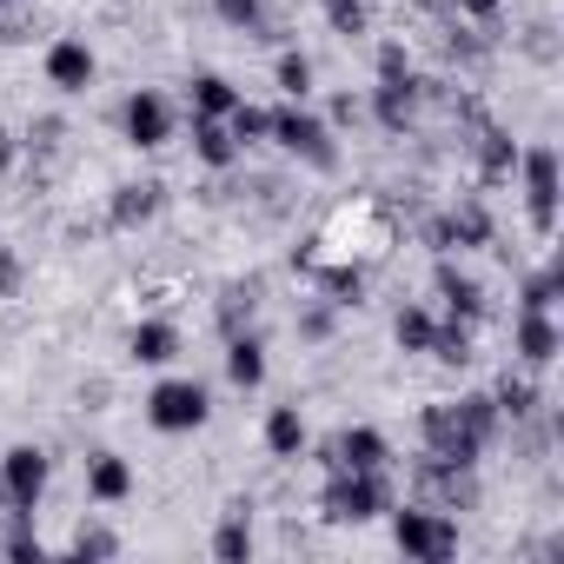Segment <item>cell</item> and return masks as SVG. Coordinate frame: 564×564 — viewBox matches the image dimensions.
<instances>
[{
	"label": "cell",
	"instance_id": "obj_37",
	"mask_svg": "<svg viewBox=\"0 0 564 564\" xmlns=\"http://www.w3.org/2000/svg\"><path fill=\"white\" fill-rule=\"evenodd\" d=\"M14 286H21V259L0 252V300H14Z\"/></svg>",
	"mask_w": 564,
	"mask_h": 564
},
{
	"label": "cell",
	"instance_id": "obj_18",
	"mask_svg": "<svg viewBox=\"0 0 564 564\" xmlns=\"http://www.w3.org/2000/svg\"><path fill=\"white\" fill-rule=\"evenodd\" d=\"M319 300L326 306H366V265L359 259H333V265H319Z\"/></svg>",
	"mask_w": 564,
	"mask_h": 564
},
{
	"label": "cell",
	"instance_id": "obj_30",
	"mask_svg": "<svg viewBox=\"0 0 564 564\" xmlns=\"http://www.w3.org/2000/svg\"><path fill=\"white\" fill-rule=\"evenodd\" d=\"M491 405H498V419H531V412H538V392H531L524 379H505V386L491 392Z\"/></svg>",
	"mask_w": 564,
	"mask_h": 564
},
{
	"label": "cell",
	"instance_id": "obj_28",
	"mask_svg": "<svg viewBox=\"0 0 564 564\" xmlns=\"http://www.w3.org/2000/svg\"><path fill=\"white\" fill-rule=\"evenodd\" d=\"M213 14L226 28H239V34H259L265 28V0H213Z\"/></svg>",
	"mask_w": 564,
	"mask_h": 564
},
{
	"label": "cell",
	"instance_id": "obj_35",
	"mask_svg": "<svg viewBox=\"0 0 564 564\" xmlns=\"http://www.w3.org/2000/svg\"><path fill=\"white\" fill-rule=\"evenodd\" d=\"M0 551H8V557H41L47 544H41V531H34V524H14V531H8V544H0Z\"/></svg>",
	"mask_w": 564,
	"mask_h": 564
},
{
	"label": "cell",
	"instance_id": "obj_21",
	"mask_svg": "<svg viewBox=\"0 0 564 564\" xmlns=\"http://www.w3.org/2000/svg\"><path fill=\"white\" fill-rule=\"evenodd\" d=\"M193 160L213 166V173H226L239 160V140L226 133V120H193Z\"/></svg>",
	"mask_w": 564,
	"mask_h": 564
},
{
	"label": "cell",
	"instance_id": "obj_38",
	"mask_svg": "<svg viewBox=\"0 0 564 564\" xmlns=\"http://www.w3.org/2000/svg\"><path fill=\"white\" fill-rule=\"evenodd\" d=\"M0 41H21V0H0Z\"/></svg>",
	"mask_w": 564,
	"mask_h": 564
},
{
	"label": "cell",
	"instance_id": "obj_19",
	"mask_svg": "<svg viewBox=\"0 0 564 564\" xmlns=\"http://www.w3.org/2000/svg\"><path fill=\"white\" fill-rule=\"evenodd\" d=\"M186 100H193V120H226L246 94L226 80V74H193V87H186Z\"/></svg>",
	"mask_w": 564,
	"mask_h": 564
},
{
	"label": "cell",
	"instance_id": "obj_10",
	"mask_svg": "<svg viewBox=\"0 0 564 564\" xmlns=\"http://www.w3.org/2000/svg\"><path fill=\"white\" fill-rule=\"evenodd\" d=\"M386 458H392V445L379 425H346L333 438V471H386Z\"/></svg>",
	"mask_w": 564,
	"mask_h": 564
},
{
	"label": "cell",
	"instance_id": "obj_3",
	"mask_svg": "<svg viewBox=\"0 0 564 564\" xmlns=\"http://www.w3.org/2000/svg\"><path fill=\"white\" fill-rule=\"evenodd\" d=\"M206 419H213V399H206L199 379H160V386L147 392V425L166 432V438H186V432H199Z\"/></svg>",
	"mask_w": 564,
	"mask_h": 564
},
{
	"label": "cell",
	"instance_id": "obj_31",
	"mask_svg": "<svg viewBox=\"0 0 564 564\" xmlns=\"http://www.w3.org/2000/svg\"><path fill=\"white\" fill-rule=\"evenodd\" d=\"M226 133H232V140H239V153H246L252 140H265V107H246V100H239V107L226 113Z\"/></svg>",
	"mask_w": 564,
	"mask_h": 564
},
{
	"label": "cell",
	"instance_id": "obj_4",
	"mask_svg": "<svg viewBox=\"0 0 564 564\" xmlns=\"http://www.w3.org/2000/svg\"><path fill=\"white\" fill-rule=\"evenodd\" d=\"M319 505L333 524H372L379 511H392V485H386V471H333Z\"/></svg>",
	"mask_w": 564,
	"mask_h": 564
},
{
	"label": "cell",
	"instance_id": "obj_12",
	"mask_svg": "<svg viewBox=\"0 0 564 564\" xmlns=\"http://www.w3.org/2000/svg\"><path fill=\"white\" fill-rule=\"evenodd\" d=\"M160 206H166V186H160V180H127V186H113V206H107V213H113L120 232H133V226H147Z\"/></svg>",
	"mask_w": 564,
	"mask_h": 564
},
{
	"label": "cell",
	"instance_id": "obj_16",
	"mask_svg": "<svg viewBox=\"0 0 564 564\" xmlns=\"http://www.w3.org/2000/svg\"><path fill=\"white\" fill-rule=\"evenodd\" d=\"M87 498H94V505L133 498V465H127L120 452H94V458H87Z\"/></svg>",
	"mask_w": 564,
	"mask_h": 564
},
{
	"label": "cell",
	"instance_id": "obj_32",
	"mask_svg": "<svg viewBox=\"0 0 564 564\" xmlns=\"http://www.w3.org/2000/svg\"><path fill=\"white\" fill-rule=\"evenodd\" d=\"M326 21H333V34H366L372 28V14H366V0H326Z\"/></svg>",
	"mask_w": 564,
	"mask_h": 564
},
{
	"label": "cell",
	"instance_id": "obj_5",
	"mask_svg": "<svg viewBox=\"0 0 564 564\" xmlns=\"http://www.w3.org/2000/svg\"><path fill=\"white\" fill-rule=\"evenodd\" d=\"M47 478H54V465H47V452H41V445H14V452H0V491H8V505H14L21 518H34V505L47 498Z\"/></svg>",
	"mask_w": 564,
	"mask_h": 564
},
{
	"label": "cell",
	"instance_id": "obj_23",
	"mask_svg": "<svg viewBox=\"0 0 564 564\" xmlns=\"http://www.w3.org/2000/svg\"><path fill=\"white\" fill-rule=\"evenodd\" d=\"M478 160H485V180H511V166H518V140H511L505 127H485V133H478Z\"/></svg>",
	"mask_w": 564,
	"mask_h": 564
},
{
	"label": "cell",
	"instance_id": "obj_25",
	"mask_svg": "<svg viewBox=\"0 0 564 564\" xmlns=\"http://www.w3.org/2000/svg\"><path fill=\"white\" fill-rule=\"evenodd\" d=\"M272 80H279V94H286V100H306L313 94V61L300 47H286V54L272 61Z\"/></svg>",
	"mask_w": 564,
	"mask_h": 564
},
{
	"label": "cell",
	"instance_id": "obj_13",
	"mask_svg": "<svg viewBox=\"0 0 564 564\" xmlns=\"http://www.w3.org/2000/svg\"><path fill=\"white\" fill-rule=\"evenodd\" d=\"M372 120H379L386 133H405V127L419 120V80H379V87H372Z\"/></svg>",
	"mask_w": 564,
	"mask_h": 564
},
{
	"label": "cell",
	"instance_id": "obj_7",
	"mask_svg": "<svg viewBox=\"0 0 564 564\" xmlns=\"http://www.w3.org/2000/svg\"><path fill=\"white\" fill-rule=\"evenodd\" d=\"M120 133H127V147H140V153L166 147V140H173V107H166V94H153V87L127 94V107H120Z\"/></svg>",
	"mask_w": 564,
	"mask_h": 564
},
{
	"label": "cell",
	"instance_id": "obj_1",
	"mask_svg": "<svg viewBox=\"0 0 564 564\" xmlns=\"http://www.w3.org/2000/svg\"><path fill=\"white\" fill-rule=\"evenodd\" d=\"M265 140H279L293 160H306V166H319V173L339 166V140H333V127H326L319 113H306V100H286L279 113H265Z\"/></svg>",
	"mask_w": 564,
	"mask_h": 564
},
{
	"label": "cell",
	"instance_id": "obj_17",
	"mask_svg": "<svg viewBox=\"0 0 564 564\" xmlns=\"http://www.w3.org/2000/svg\"><path fill=\"white\" fill-rule=\"evenodd\" d=\"M557 319L551 313H518V359L531 366V372H544L551 359H557Z\"/></svg>",
	"mask_w": 564,
	"mask_h": 564
},
{
	"label": "cell",
	"instance_id": "obj_8",
	"mask_svg": "<svg viewBox=\"0 0 564 564\" xmlns=\"http://www.w3.org/2000/svg\"><path fill=\"white\" fill-rule=\"evenodd\" d=\"M41 67H47V87H61V94H87L94 74H100V61H94L87 41H54Z\"/></svg>",
	"mask_w": 564,
	"mask_h": 564
},
{
	"label": "cell",
	"instance_id": "obj_24",
	"mask_svg": "<svg viewBox=\"0 0 564 564\" xmlns=\"http://www.w3.org/2000/svg\"><path fill=\"white\" fill-rule=\"evenodd\" d=\"M432 333H438V319H432L425 306H399V319H392L399 352H432Z\"/></svg>",
	"mask_w": 564,
	"mask_h": 564
},
{
	"label": "cell",
	"instance_id": "obj_27",
	"mask_svg": "<svg viewBox=\"0 0 564 564\" xmlns=\"http://www.w3.org/2000/svg\"><path fill=\"white\" fill-rule=\"evenodd\" d=\"M252 313H259V293H252V286H226V300H219V333H246Z\"/></svg>",
	"mask_w": 564,
	"mask_h": 564
},
{
	"label": "cell",
	"instance_id": "obj_11",
	"mask_svg": "<svg viewBox=\"0 0 564 564\" xmlns=\"http://www.w3.org/2000/svg\"><path fill=\"white\" fill-rule=\"evenodd\" d=\"M432 293L445 300V313H452V319H465V326H478V319H485V286H478L471 272H458L452 259H438V272H432Z\"/></svg>",
	"mask_w": 564,
	"mask_h": 564
},
{
	"label": "cell",
	"instance_id": "obj_14",
	"mask_svg": "<svg viewBox=\"0 0 564 564\" xmlns=\"http://www.w3.org/2000/svg\"><path fill=\"white\" fill-rule=\"evenodd\" d=\"M127 359H133V366H173V359H180V326L140 319V326L127 333Z\"/></svg>",
	"mask_w": 564,
	"mask_h": 564
},
{
	"label": "cell",
	"instance_id": "obj_6",
	"mask_svg": "<svg viewBox=\"0 0 564 564\" xmlns=\"http://www.w3.org/2000/svg\"><path fill=\"white\" fill-rule=\"evenodd\" d=\"M518 173H524L531 232L551 239V232H557V153H551V147H531V153H518Z\"/></svg>",
	"mask_w": 564,
	"mask_h": 564
},
{
	"label": "cell",
	"instance_id": "obj_20",
	"mask_svg": "<svg viewBox=\"0 0 564 564\" xmlns=\"http://www.w3.org/2000/svg\"><path fill=\"white\" fill-rule=\"evenodd\" d=\"M265 452L272 458H300L306 452V412L300 405H272L265 412Z\"/></svg>",
	"mask_w": 564,
	"mask_h": 564
},
{
	"label": "cell",
	"instance_id": "obj_39",
	"mask_svg": "<svg viewBox=\"0 0 564 564\" xmlns=\"http://www.w3.org/2000/svg\"><path fill=\"white\" fill-rule=\"evenodd\" d=\"M333 120H346V127H352V120H359V100H352V94H339V100H333Z\"/></svg>",
	"mask_w": 564,
	"mask_h": 564
},
{
	"label": "cell",
	"instance_id": "obj_9",
	"mask_svg": "<svg viewBox=\"0 0 564 564\" xmlns=\"http://www.w3.org/2000/svg\"><path fill=\"white\" fill-rule=\"evenodd\" d=\"M432 246L438 252H465V246H491V213L478 199H458L438 226H432Z\"/></svg>",
	"mask_w": 564,
	"mask_h": 564
},
{
	"label": "cell",
	"instance_id": "obj_2",
	"mask_svg": "<svg viewBox=\"0 0 564 564\" xmlns=\"http://www.w3.org/2000/svg\"><path fill=\"white\" fill-rule=\"evenodd\" d=\"M392 544H399L412 564H445V557H458V524H452L445 511L399 505V511H392Z\"/></svg>",
	"mask_w": 564,
	"mask_h": 564
},
{
	"label": "cell",
	"instance_id": "obj_33",
	"mask_svg": "<svg viewBox=\"0 0 564 564\" xmlns=\"http://www.w3.org/2000/svg\"><path fill=\"white\" fill-rule=\"evenodd\" d=\"M67 551H74V557H113V551H120V538H113L107 524H80Z\"/></svg>",
	"mask_w": 564,
	"mask_h": 564
},
{
	"label": "cell",
	"instance_id": "obj_29",
	"mask_svg": "<svg viewBox=\"0 0 564 564\" xmlns=\"http://www.w3.org/2000/svg\"><path fill=\"white\" fill-rule=\"evenodd\" d=\"M557 286H564L557 272H531L524 293H518V313H551V306H557Z\"/></svg>",
	"mask_w": 564,
	"mask_h": 564
},
{
	"label": "cell",
	"instance_id": "obj_40",
	"mask_svg": "<svg viewBox=\"0 0 564 564\" xmlns=\"http://www.w3.org/2000/svg\"><path fill=\"white\" fill-rule=\"evenodd\" d=\"M458 8H465L471 21H491V14H498V0H458Z\"/></svg>",
	"mask_w": 564,
	"mask_h": 564
},
{
	"label": "cell",
	"instance_id": "obj_36",
	"mask_svg": "<svg viewBox=\"0 0 564 564\" xmlns=\"http://www.w3.org/2000/svg\"><path fill=\"white\" fill-rule=\"evenodd\" d=\"M379 80H412V61H405V47H379Z\"/></svg>",
	"mask_w": 564,
	"mask_h": 564
},
{
	"label": "cell",
	"instance_id": "obj_26",
	"mask_svg": "<svg viewBox=\"0 0 564 564\" xmlns=\"http://www.w3.org/2000/svg\"><path fill=\"white\" fill-rule=\"evenodd\" d=\"M432 359H438V366H471V326H465V319H445V326L432 333Z\"/></svg>",
	"mask_w": 564,
	"mask_h": 564
},
{
	"label": "cell",
	"instance_id": "obj_34",
	"mask_svg": "<svg viewBox=\"0 0 564 564\" xmlns=\"http://www.w3.org/2000/svg\"><path fill=\"white\" fill-rule=\"evenodd\" d=\"M333 313H339V306L313 300V306L300 313V339H306V346H326V339H333Z\"/></svg>",
	"mask_w": 564,
	"mask_h": 564
},
{
	"label": "cell",
	"instance_id": "obj_15",
	"mask_svg": "<svg viewBox=\"0 0 564 564\" xmlns=\"http://www.w3.org/2000/svg\"><path fill=\"white\" fill-rule=\"evenodd\" d=\"M226 379L239 386V392H252V386H265V339L246 326V333H226Z\"/></svg>",
	"mask_w": 564,
	"mask_h": 564
},
{
	"label": "cell",
	"instance_id": "obj_22",
	"mask_svg": "<svg viewBox=\"0 0 564 564\" xmlns=\"http://www.w3.org/2000/svg\"><path fill=\"white\" fill-rule=\"evenodd\" d=\"M213 557H219V564H246V557H252V511H246V505H232L226 524L213 531Z\"/></svg>",
	"mask_w": 564,
	"mask_h": 564
}]
</instances>
